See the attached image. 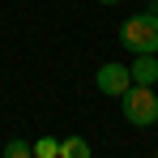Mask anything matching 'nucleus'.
Here are the masks:
<instances>
[{
  "mask_svg": "<svg viewBox=\"0 0 158 158\" xmlns=\"http://www.w3.org/2000/svg\"><path fill=\"white\" fill-rule=\"evenodd\" d=\"M56 150H60V141H52V137H39L30 145V154H39V158H56Z\"/></svg>",
  "mask_w": 158,
  "mask_h": 158,
  "instance_id": "6",
  "label": "nucleus"
},
{
  "mask_svg": "<svg viewBox=\"0 0 158 158\" xmlns=\"http://www.w3.org/2000/svg\"><path fill=\"white\" fill-rule=\"evenodd\" d=\"M98 4H120V0H98Z\"/></svg>",
  "mask_w": 158,
  "mask_h": 158,
  "instance_id": "9",
  "label": "nucleus"
},
{
  "mask_svg": "<svg viewBox=\"0 0 158 158\" xmlns=\"http://www.w3.org/2000/svg\"><path fill=\"white\" fill-rule=\"evenodd\" d=\"M120 111H124V120H128L132 128H154L158 124V94H154V85H137L132 81L128 90L120 94Z\"/></svg>",
  "mask_w": 158,
  "mask_h": 158,
  "instance_id": "1",
  "label": "nucleus"
},
{
  "mask_svg": "<svg viewBox=\"0 0 158 158\" xmlns=\"http://www.w3.org/2000/svg\"><path fill=\"white\" fill-rule=\"evenodd\" d=\"M56 154H60V158H90V141H81V137H64Z\"/></svg>",
  "mask_w": 158,
  "mask_h": 158,
  "instance_id": "5",
  "label": "nucleus"
},
{
  "mask_svg": "<svg viewBox=\"0 0 158 158\" xmlns=\"http://www.w3.org/2000/svg\"><path fill=\"white\" fill-rule=\"evenodd\" d=\"M120 47L124 52H158V17L154 13H132L128 22H120Z\"/></svg>",
  "mask_w": 158,
  "mask_h": 158,
  "instance_id": "2",
  "label": "nucleus"
},
{
  "mask_svg": "<svg viewBox=\"0 0 158 158\" xmlns=\"http://www.w3.org/2000/svg\"><path fill=\"white\" fill-rule=\"evenodd\" d=\"M94 85L103 90V94H111V98H120L124 90L132 85V73H128V64H115V60H107L103 69L94 73Z\"/></svg>",
  "mask_w": 158,
  "mask_h": 158,
  "instance_id": "3",
  "label": "nucleus"
},
{
  "mask_svg": "<svg viewBox=\"0 0 158 158\" xmlns=\"http://www.w3.org/2000/svg\"><path fill=\"white\" fill-rule=\"evenodd\" d=\"M4 158H30V141H22V137H13V141L4 145Z\"/></svg>",
  "mask_w": 158,
  "mask_h": 158,
  "instance_id": "7",
  "label": "nucleus"
},
{
  "mask_svg": "<svg viewBox=\"0 0 158 158\" xmlns=\"http://www.w3.org/2000/svg\"><path fill=\"white\" fill-rule=\"evenodd\" d=\"M128 73L137 85H154L158 81V52H137V60L128 64Z\"/></svg>",
  "mask_w": 158,
  "mask_h": 158,
  "instance_id": "4",
  "label": "nucleus"
},
{
  "mask_svg": "<svg viewBox=\"0 0 158 158\" xmlns=\"http://www.w3.org/2000/svg\"><path fill=\"white\" fill-rule=\"evenodd\" d=\"M145 13H154V17H158V0H150V4H145Z\"/></svg>",
  "mask_w": 158,
  "mask_h": 158,
  "instance_id": "8",
  "label": "nucleus"
}]
</instances>
